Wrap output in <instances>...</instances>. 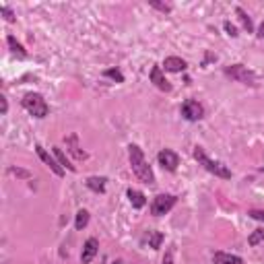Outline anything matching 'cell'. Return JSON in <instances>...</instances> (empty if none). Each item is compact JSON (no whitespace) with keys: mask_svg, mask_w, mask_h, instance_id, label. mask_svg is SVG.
I'll list each match as a JSON object with an SVG mask.
<instances>
[{"mask_svg":"<svg viewBox=\"0 0 264 264\" xmlns=\"http://www.w3.org/2000/svg\"><path fill=\"white\" fill-rule=\"evenodd\" d=\"M128 159H130V169H132V173H135L143 184H149V186L155 184V173H153L151 165L147 163L145 153H143V149H141L139 145H130V147H128Z\"/></svg>","mask_w":264,"mask_h":264,"instance_id":"obj_1","label":"cell"},{"mask_svg":"<svg viewBox=\"0 0 264 264\" xmlns=\"http://www.w3.org/2000/svg\"><path fill=\"white\" fill-rule=\"evenodd\" d=\"M192 155H194V159L198 161V165H203L207 171L215 173L217 178H223V180H229V178H231V169H229L227 165H223L221 161H215V159H211L203 147H194Z\"/></svg>","mask_w":264,"mask_h":264,"instance_id":"obj_2","label":"cell"},{"mask_svg":"<svg viewBox=\"0 0 264 264\" xmlns=\"http://www.w3.org/2000/svg\"><path fill=\"white\" fill-rule=\"evenodd\" d=\"M21 103H23V107L33 118H46L50 114V105L46 103V99H43L39 93H27Z\"/></svg>","mask_w":264,"mask_h":264,"instance_id":"obj_3","label":"cell"},{"mask_svg":"<svg viewBox=\"0 0 264 264\" xmlns=\"http://www.w3.org/2000/svg\"><path fill=\"white\" fill-rule=\"evenodd\" d=\"M223 73H225L229 79L237 81V83L252 85V87H256V85H258V77H256V73H254V71H250L248 66H244V64H231V66H225Z\"/></svg>","mask_w":264,"mask_h":264,"instance_id":"obj_4","label":"cell"},{"mask_svg":"<svg viewBox=\"0 0 264 264\" xmlns=\"http://www.w3.org/2000/svg\"><path fill=\"white\" fill-rule=\"evenodd\" d=\"M175 203H178V198H175L173 194H159L153 198V203H151V213L155 215V217H161V215H167Z\"/></svg>","mask_w":264,"mask_h":264,"instance_id":"obj_5","label":"cell"},{"mask_svg":"<svg viewBox=\"0 0 264 264\" xmlns=\"http://www.w3.org/2000/svg\"><path fill=\"white\" fill-rule=\"evenodd\" d=\"M182 116L190 122H196V120H203L205 118V107L203 103H198L196 99H186L182 103Z\"/></svg>","mask_w":264,"mask_h":264,"instance_id":"obj_6","label":"cell"},{"mask_svg":"<svg viewBox=\"0 0 264 264\" xmlns=\"http://www.w3.org/2000/svg\"><path fill=\"white\" fill-rule=\"evenodd\" d=\"M35 153H37V157H39L43 163H46V165H48V167H50L56 175H58V178H62V175H64V167L58 163V159H56V157H52L50 153H48L46 149H43L41 145H35Z\"/></svg>","mask_w":264,"mask_h":264,"instance_id":"obj_7","label":"cell"},{"mask_svg":"<svg viewBox=\"0 0 264 264\" xmlns=\"http://www.w3.org/2000/svg\"><path fill=\"white\" fill-rule=\"evenodd\" d=\"M157 159H159V165H161L163 169H167V171H175V169H178V165H180L178 153H173L171 149H161L159 155H157Z\"/></svg>","mask_w":264,"mask_h":264,"instance_id":"obj_8","label":"cell"},{"mask_svg":"<svg viewBox=\"0 0 264 264\" xmlns=\"http://www.w3.org/2000/svg\"><path fill=\"white\" fill-rule=\"evenodd\" d=\"M97 250H99V241L95 237H89L85 241V246H83V254H81V262L83 264H89L95 256H97Z\"/></svg>","mask_w":264,"mask_h":264,"instance_id":"obj_9","label":"cell"},{"mask_svg":"<svg viewBox=\"0 0 264 264\" xmlns=\"http://www.w3.org/2000/svg\"><path fill=\"white\" fill-rule=\"evenodd\" d=\"M151 81L155 83V87H157V89H161V91H171V85H169V81L163 77L161 66H157V64L151 69Z\"/></svg>","mask_w":264,"mask_h":264,"instance_id":"obj_10","label":"cell"},{"mask_svg":"<svg viewBox=\"0 0 264 264\" xmlns=\"http://www.w3.org/2000/svg\"><path fill=\"white\" fill-rule=\"evenodd\" d=\"M64 143H66V149H69V151L73 153V155H75L79 161H85L87 157H89L85 151H81V147H79V137H77V135L66 137V139H64Z\"/></svg>","mask_w":264,"mask_h":264,"instance_id":"obj_11","label":"cell"},{"mask_svg":"<svg viewBox=\"0 0 264 264\" xmlns=\"http://www.w3.org/2000/svg\"><path fill=\"white\" fill-rule=\"evenodd\" d=\"M163 66H165V71H169V73H182V71H186L188 64H186V60H182L178 56H167Z\"/></svg>","mask_w":264,"mask_h":264,"instance_id":"obj_12","label":"cell"},{"mask_svg":"<svg viewBox=\"0 0 264 264\" xmlns=\"http://www.w3.org/2000/svg\"><path fill=\"white\" fill-rule=\"evenodd\" d=\"M213 262H215V264H246L239 256L227 254V252H215V254H213Z\"/></svg>","mask_w":264,"mask_h":264,"instance_id":"obj_13","label":"cell"},{"mask_svg":"<svg viewBox=\"0 0 264 264\" xmlns=\"http://www.w3.org/2000/svg\"><path fill=\"white\" fill-rule=\"evenodd\" d=\"M128 198H130V205L135 207V209H143L145 205H147V198H145V194L141 192V190H135V188H128Z\"/></svg>","mask_w":264,"mask_h":264,"instance_id":"obj_14","label":"cell"},{"mask_svg":"<svg viewBox=\"0 0 264 264\" xmlns=\"http://www.w3.org/2000/svg\"><path fill=\"white\" fill-rule=\"evenodd\" d=\"M54 157L58 159V163L62 165V167H66V169H69V171H77V167L69 161V157H66V153L60 149V147H54Z\"/></svg>","mask_w":264,"mask_h":264,"instance_id":"obj_15","label":"cell"},{"mask_svg":"<svg viewBox=\"0 0 264 264\" xmlns=\"http://www.w3.org/2000/svg\"><path fill=\"white\" fill-rule=\"evenodd\" d=\"M7 43H9V48H11V52H13V54H17L19 58H27V50H25L23 46H21V43H19L13 35H9V37H7Z\"/></svg>","mask_w":264,"mask_h":264,"instance_id":"obj_16","label":"cell"},{"mask_svg":"<svg viewBox=\"0 0 264 264\" xmlns=\"http://www.w3.org/2000/svg\"><path fill=\"white\" fill-rule=\"evenodd\" d=\"M235 13H237V17H239V21H241V25H244V29L248 31V33H252L254 31V25H252V19H250V15L241 9V7H237L235 9Z\"/></svg>","mask_w":264,"mask_h":264,"instance_id":"obj_17","label":"cell"},{"mask_svg":"<svg viewBox=\"0 0 264 264\" xmlns=\"http://www.w3.org/2000/svg\"><path fill=\"white\" fill-rule=\"evenodd\" d=\"M105 178H97V175H93V178H89L87 180V186H89L93 192H99V194H103L105 192Z\"/></svg>","mask_w":264,"mask_h":264,"instance_id":"obj_18","label":"cell"},{"mask_svg":"<svg viewBox=\"0 0 264 264\" xmlns=\"http://www.w3.org/2000/svg\"><path fill=\"white\" fill-rule=\"evenodd\" d=\"M87 223H89V213H87L85 209H81L77 213V219H75V229L77 231H83L87 227Z\"/></svg>","mask_w":264,"mask_h":264,"instance_id":"obj_19","label":"cell"},{"mask_svg":"<svg viewBox=\"0 0 264 264\" xmlns=\"http://www.w3.org/2000/svg\"><path fill=\"white\" fill-rule=\"evenodd\" d=\"M161 244H163V233L161 231H149V248L157 250V248H161Z\"/></svg>","mask_w":264,"mask_h":264,"instance_id":"obj_20","label":"cell"},{"mask_svg":"<svg viewBox=\"0 0 264 264\" xmlns=\"http://www.w3.org/2000/svg\"><path fill=\"white\" fill-rule=\"evenodd\" d=\"M260 241H264V229H256V231L248 237V244H250V246H258Z\"/></svg>","mask_w":264,"mask_h":264,"instance_id":"obj_21","label":"cell"},{"mask_svg":"<svg viewBox=\"0 0 264 264\" xmlns=\"http://www.w3.org/2000/svg\"><path fill=\"white\" fill-rule=\"evenodd\" d=\"M103 77H109V79H114V81H118V83H124V75H122L118 69H109V71H105Z\"/></svg>","mask_w":264,"mask_h":264,"instance_id":"obj_22","label":"cell"},{"mask_svg":"<svg viewBox=\"0 0 264 264\" xmlns=\"http://www.w3.org/2000/svg\"><path fill=\"white\" fill-rule=\"evenodd\" d=\"M0 13L5 15V19L9 21V23H15V13H13L9 7H0Z\"/></svg>","mask_w":264,"mask_h":264,"instance_id":"obj_23","label":"cell"},{"mask_svg":"<svg viewBox=\"0 0 264 264\" xmlns=\"http://www.w3.org/2000/svg\"><path fill=\"white\" fill-rule=\"evenodd\" d=\"M151 7H153V9H157V11H161V13H169V11H171V5H163V3H155V0H153V3H151Z\"/></svg>","mask_w":264,"mask_h":264,"instance_id":"obj_24","label":"cell"},{"mask_svg":"<svg viewBox=\"0 0 264 264\" xmlns=\"http://www.w3.org/2000/svg\"><path fill=\"white\" fill-rule=\"evenodd\" d=\"M248 215H250L252 219H256V221H264V211H258V209H252V211H248Z\"/></svg>","mask_w":264,"mask_h":264,"instance_id":"obj_25","label":"cell"},{"mask_svg":"<svg viewBox=\"0 0 264 264\" xmlns=\"http://www.w3.org/2000/svg\"><path fill=\"white\" fill-rule=\"evenodd\" d=\"M225 31H227V35H231V37H237V29H235V25H231L229 21H225Z\"/></svg>","mask_w":264,"mask_h":264,"instance_id":"obj_26","label":"cell"},{"mask_svg":"<svg viewBox=\"0 0 264 264\" xmlns=\"http://www.w3.org/2000/svg\"><path fill=\"white\" fill-rule=\"evenodd\" d=\"M11 173H15V175H19V178H29V173L27 171H23V169H11Z\"/></svg>","mask_w":264,"mask_h":264,"instance_id":"obj_27","label":"cell"},{"mask_svg":"<svg viewBox=\"0 0 264 264\" xmlns=\"http://www.w3.org/2000/svg\"><path fill=\"white\" fill-rule=\"evenodd\" d=\"M0 103H3V114H7V112H9V101H7V97H5V95L0 97Z\"/></svg>","mask_w":264,"mask_h":264,"instance_id":"obj_28","label":"cell"},{"mask_svg":"<svg viewBox=\"0 0 264 264\" xmlns=\"http://www.w3.org/2000/svg\"><path fill=\"white\" fill-rule=\"evenodd\" d=\"M161 264H173V256H171V252H167L165 256H163V262Z\"/></svg>","mask_w":264,"mask_h":264,"instance_id":"obj_29","label":"cell"},{"mask_svg":"<svg viewBox=\"0 0 264 264\" xmlns=\"http://www.w3.org/2000/svg\"><path fill=\"white\" fill-rule=\"evenodd\" d=\"M258 37H260V39H264V21H262V25L258 27Z\"/></svg>","mask_w":264,"mask_h":264,"instance_id":"obj_30","label":"cell"},{"mask_svg":"<svg viewBox=\"0 0 264 264\" xmlns=\"http://www.w3.org/2000/svg\"><path fill=\"white\" fill-rule=\"evenodd\" d=\"M112 264H124V262H122V260H114Z\"/></svg>","mask_w":264,"mask_h":264,"instance_id":"obj_31","label":"cell"},{"mask_svg":"<svg viewBox=\"0 0 264 264\" xmlns=\"http://www.w3.org/2000/svg\"><path fill=\"white\" fill-rule=\"evenodd\" d=\"M262 171H264V167H262Z\"/></svg>","mask_w":264,"mask_h":264,"instance_id":"obj_32","label":"cell"}]
</instances>
